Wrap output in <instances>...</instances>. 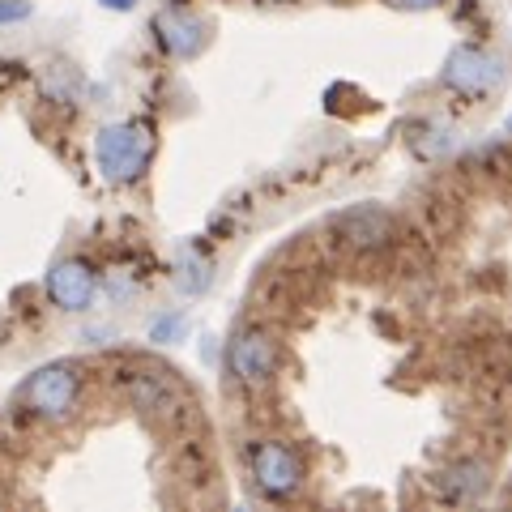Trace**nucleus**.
Here are the masks:
<instances>
[{
  "label": "nucleus",
  "instance_id": "obj_1",
  "mask_svg": "<svg viewBox=\"0 0 512 512\" xmlns=\"http://www.w3.org/2000/svg\"><path fill=\"white\" fill-rule=\"evenodd\" d=\"M444 82L461 90V94H483L500 82V64L491 56L474 52V47H461V52L448 56V69H444Z\"/></svg>",
  "mask_w": 512,
  "mask_h": 512
},
{
  "label": "nucleus",
  "instance_id": "obj_2",
  "mask_svg": "<svg viewBox=\"0 0 512 512\" xmlns=\"http://www.w3.org/2000/svg\"><path fill=\"white\" fill-rule=\"evenodd\" d=\"M141 133H116L107 141V150H103V163L111 175H128V171H137L141 163V154H146V141H137Z\"/></svg>",
  "mask_w": 512,
  "mask_h": 512
},
{
  "label": "nucleus",
  "instance_id": "obj_3",
  "mask_svg": "<svg viewBox=\"0 0 512 512\" xmlns=\"http://www.w3.org/2000/svg\"><path fill=\"white\" fill-rule=\"evenodd\" d=\"M402 5H419L423 9V5H436V0H402Z\"/></svg>",
  "mask_w": 512,
  "mask_h": 512
},
{
  "label": "nucleus",
  "instance_id": "obj_4",
  "mask_svg": "<svg viewBox=\"0 0 512 512\" xmlns=\"http://www.w3.org/2000/svg\"><path fill=\"white\" fill-rule=\"evenodd\" d=\"M508 128H512V124H508Z\"/></svg>",
  "mask_w": 512,
  "mask_h": 512
}]
</instances>
